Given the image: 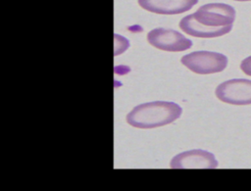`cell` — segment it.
Masks as SVG:
<instances>
[{
    "label": "cell",
    "instance_id": "obj_1",
    "mask_svg": "<svg viewBox=\"0 0 251 191\" xmlns=\"http://www.w3.org/2000/svg\"><path fill=\"white\" fill-rule=\"evenodd\" d=\"M235 15L234 8L228 4L209 3L182 18L179 27L194 37H219L231 30Z\"/></svg>",
    "mask_w": 251,
    "mask_h": 191
},
{
    "label": "cell",
    "instance_id": "obj_2",
    "mask_svg": "<svg viewBox=\"0 0 251 191\" xmlns=\"http://www.w3.org/2000/svg\"><path fill=\"white\" fill-rule=\"evenodd\" d=\"M181 112L180 106L174 102H148L135 106L126 115V122L138 128H153L175 121Z\"/></svg>",
    "mask_w": 251,
    "mask_h": 191
},
{
    "label": "cell",
    "instance_id": "obj_3",
    "mask_svg": "<svg viewBox=\"0 0 251 191\" xmlns=\"http://www.w3.org/2000/svg\"><path fill=\"white\" fill-rule=\"evenodd\" d=\"M180 62L188 70L199 74L223 72L227 66L226 55L211 51H195L184 55Z\"/></svg>",
    "mask_w": 251,
    "mask_h": 191
},
{
    "label": "cell",
    "instance_id": "obj_4",
    "mask_svg": "<svg viewBox=\"0 0 251 191\" xmlns=\"http://www.w3.org/2000/svg\"><path fill=\"white\" fill-rule=\"evenodd\" d=\"M215 94L222 102L231 105L251 104V80L234 78L222 82L215 90Z\"/></svg>",
    "mask_w": 251,
    "mask_h": 191
},
{
    "label": "cell",
    "instance_id": "obj_5",
    "mask_svg": "<svg viewBox=\"0 0 251 191\" xmlns=\"http://www.w3.org/2000/svg\"><path fill=\"white\" fill-rule=\"evenodd\" d=\"M147 40L153 47L169 52H181L192 46V41L180 32L163 27L150 30L147 33Z\"/></svg>",
    "mask_w": 251,
    "mask_h": 191
},
{
    "label": "cell",
    "instance_id": "obj_6",
    "mask_svg": "<svg viewBox=\"0 0 251 191\" xmlns=\"http://www.w3.org/2000/svg\"><path fill=\"white\" fill-rule=\"evenodd\" d=\"M218 165L214 154L201 149L179 153L170 162L171 168H216Z\"/></svg>",
    "mask_w": 251,
    "mask_h": 191
},
{
    "label": "cell",
    "instance_id": "obj_7",
    "mask_svg": "<svg viewBox=\"0 0 251 191\" xmlns=\"http://www.w3.org/2000/svg\"><path fill=\"white\" fill-rule=\"evenodd\" d=\"M198 0H138L146 11L160 15H176L190 10Z\"/></svg>",
    "mask_w": 251,
    "mask_h": 191
},
{
    "label": "cell",
    "instance_id": "obj_8",
    "mask_svg": "<svg viewBox=\"0 0 251 191\" xmlns=\"http://www.w3.org/2000/svg\"><path fill=\"white\" fill-rule=\"evenodd\" d=\"M240 69L245 74L251 76V56L242 60L240 64Z\"/></svg>",
    "mask_w": 251,
    "mask_h": 191
},
{
    "label": "cell",
    "instance_id": "obj_9",
    "mask_svg": "<svg viewBox=\"0 0 251 191\" xmlns=\"http://www.w3.org/2000/svg\"><path fill=\"white\" fill-rule=\"evenodd\" d=\"M235 1H251V0H235Z\"/></svg>",
    "mask_w": 251,
    "mask_h": 191
}]
</instances>
